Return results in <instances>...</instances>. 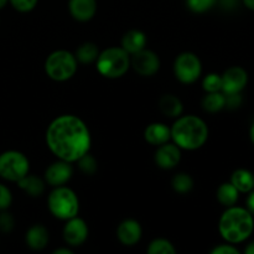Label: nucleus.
I'll return each mask as SVG.
<instances>
[{
  "instance_id": "nucleus-24",
  "label": "nucleus",
  "mask_w": 254,
  "mask_h": 254,
  "mask_svg": "<svg viewBox=\"0 0 254 254\" xmlns=\"http://www.w3.org/2000/svg\"><path fill=\"white\" fill-rule=\"evenodd\" d=\"M99 52L101 51H99L98 46L96 44H93V42H84V44L79 45L74 56H76L77 61L81 62V64H89L96 61Z\"/></svg>"
},
{
  "instance_id": "nucleus-14",
  "label": "nucleus",
  "mask_w": 254,
  "mask_h": 254,
  "mask_svg": "<svg viewBox=\"0 0 254 254\" xmlns=\"http://www.w3.org/2000/svg\"><path fill=\"white\" fill-rule=\"evenodd\" d=\"M141 236H143V228L140 223L133 218L122 221L117 228V237L119 242L127 247H133L136 243H139Z\"/></svg>"
},
{
  "instance_id": "nucleus-22",
  "label": "nucleus",
  "mask_w": 254,
  "mask_h": 254,
  "mask_svg": "<svg viewBox=\"0 0 254 254\" xmlns=\"http://www.w3.org/2000/svg\"><path fill=\"white\" fill-rule=\"evenodd\" d=\"M216 197H217L218 202L225 207H231L237 203L238 197H240V191L232 185V183H225L220 185L216 192Z\"/></svg>"
},
{
  "instance_id": "nucleus-3",
  "label": "nucleus",
  "mask_w": 254,
  "mask_h": 254,
  "mask_svg": "<svg viewBox=\"0 0 254 254\" xmlns=\"http://www.w3.org/2000/svg\"><path fill=\"white\" fill-rule=\"evenodd\" d=\"M254 230V217L243 207L231 206L222 213L218 222L221 237L231 245H237L247 241Z\"/></svg>"
},
{
  "instance_id": "nucleus-28",
  "label": "nucleus",
  "mask_w": 254,
  "mask_h": 254,
  "mask_svg": "<svg viewBox=\"0 0 254 254\" xmlns=\"http://www.w3.org/2000/svg\"><path fill=\"white\" fill-rule=\"evenodd\" d=\"M76 163L78 164L79 170H81L83 174H86V175H93V174L97 171V169H98L97 160L89 153L84 154L83 156H81Z\"/></svg>"
},
{
  "instance_id": "nucleus-32",
  "label": "nucleus",
  "mask_w": 254,
  "mask_h": 254,
  "mask_svg": "<svg viewBox=\"0 0 254 254\" xmlns=\"http://www.w3.org/2000/svg\"><path fill=\"white\" fill-rule=\"evenodd\" d=\"M15 221L14 217H12L10 213L7 212H2L0 215V231L4 233H9L11 232L12 228H14Z\"/></svg>"
},
{
  "instance_id": "nucleus-27",
  "label": "nucleus",
  "mask_w": 254,
  "mask_h": 254,
  "mask_svg": "<svg viewBox=\"0 0 254 254\" xmlns=\"http://www.w3.org/2000/svg\"><path fill=\"white\" fill-rule=\"evenodd\" d=\"M202 88L206 93L222 92V77L218 73H208L202 79Z\"/></svg>"
},
{
  "instance_id": "nucleus-33",
  "label": "nucleus",
  "mask_w": 254,
  "mask_h": 254,
  "mask_svg": "<svg viewBox=\"0 0 254 254\" xmlns=\"http://www.w3.org/2000/svg\"><path fill=\"white\" fill-rule=\"evenodd\" d=\"M226 97V107L228 109H236L241 106L242 103V97L241 93H233V94H225Z\"/></svg>"
},
{
  "instance_id": "nucleus-21",
  "label": "nucleus",
  "mask_w": 254,
  "mask_h": 254,
  "mask_svg": "<svg viewBox=\"0 0 254 254\" xmlns=\"http://www.w3.org/2000/svg\"><path fill=\"white\" fill-rule=\"evenodd\" d=\"M231 183L240 192L248 193L254 189V175L250 170L238 169L231 175Z\"/></svg>"
},
{
  "instance_id": "nucleus-29",
  "label": "nucleus",
  "mask_w": 254,
  "mask_h": 254,
  "mask_svg": "<svg viewBox=\"0 0 254 254\" xmlns=\"http://www.w3.org/2000/svg\"><path fill=\"white\" fill-rule=\"evenodd\" d=\"M217 0H186V5L191 11L196 14H202L215 6Z\"/></svg>"
},
{
  "instance_id": "nucleus-38",
  "label": "nucleus",
  "mask_w": 254,
  "mask_h": 254,
  "mask_svg": "<svg viewBox=\"0 0 254 254\" xmlns=\"http://www.w3.org/2000/svg\"><path fill=\"white\" fill-rule=\"evenodd\" d=\"M245 253L246 254H254V242H251L250 245H248L247 247H246Z\"/></svg>"
},
{
  "instance_id": "nucleus-19",
  "label": "nucleus",
  "mask_w": 254,
  "mask_h": 254,
  "mask_svg": "<svg viewBox=\"0 0 254 254\" xmlns=\"http://www.w3.org/2000/svg\"><path fill=\"white\" fill-rule=\"evenodd\" d=\"M159 109L164 116L169 118H178L183 114L184 106L183 102L175 94H164L159 99Z\"/></svg>"
},
{
  "instance_id": "nucleus-10",
  "label": "nucleus",
  "mask_w": 254,
  "mask_h": 254,
  "mask_svg": "<svg viewBox=\"0 0 254 254\" xmlns=\"http://www.w3.org/2000/svg\"><path fill=\"white\" fill-rule=\"evenodd\" d=\"M88 226L83 218H79L78 216L69 218L66 221V225L62 230L64 241L69 247H79L83 245L88 238Z\"/></svg>"
},
{
  "instance_id": "nucleus-20",
  "label": "nucleus",
  "mask_w": 254,
  "mask_h": 254,
  "mask_svg": "<svg viewBox=\"0 0 254 254\" xmlns=\"http://www.w3.org/2000/svg\"><path fill=\"white\" fill-rule=\"evenodd\" d=\"M17 185L31 197H40L45 192V181L36 175L27 174L17 181Z\"/></svg>"
},
{
  "instance_id": "nucleus-1",
  "label": "nucleus",
  "mask_w": 254,
  "mask_h": 254,
  "mask_svg": "<svg viewBox=\"0 0 254 254\" xmlns=\"http://www.w3.org/2000/svg\"><path fill=\"white\" fill-rule=\"evenodd\" d=\"M46 144L56 158L76 163L81 156L89 153L91 131L79 117L64 114L55 118L47 127Z\"/></svg>"
},
{
  "instance_id": "nucleus-11",
  "label": "nucleus",
  "mask_w": 254,
  "mask_h": 254,
  "mask_svg": "<svg viewBox=\"0 0 254 254\" xmlns=\"http://www.w3.org/2000/svg\"><path fill=\"white\" fill-rule=\"evenodd\" d=\"M222 92L225 94L241 93L248 83V74L245 68L238 66L230 67L223 72Z\"/></svg>"
},
{
  "instance_id": "nucleus-35",
  "label": "nucleus",
  "mask_w": 254,
  "mask_h": 254,
  "mask_svg": "<svg viewBox=\"0 0 254 254\" xmlns=\"http://www.w3.org/2000/svg\"><path fill=\"white\" fill-rule=\"evenodd\" d=\"M247 210L250 211L251 213L253 215L254 217V191L252 190L250 192V195H248V198H247Z\"/></svg>"
},
{
  "instance_id": "nucleus-17",
  "label": "nucleus",
  "mask_w": 254,
  "mask_h": 254,
  "mask_svg": "<svg viewBox=\"0 0 254 254\" xmlns=\"http://www.w3.org/2000/svg\"><path fill=\"white\" fill-rule=\"evenodd\" d=\"M25 241H26L27 247L31 248L32 251H42L49 245V231L42 225L31 226L27 230L26 236H25Z\"/></svg>"
},
{
  "instance_id": "nucleus-36",
  "label": "nucleus",
  "mask_w": 254,
  "mask_h": 254,
  "mask_svg": "<svg viewBox=\"0 0 254 254\" xmlns=\"http://www.w3.org/2000/svg\"><path fill=\"white\" fill-rule=\"evenodd\" d=\"M54 254H73V252L69 248H57L54 251Z\"/></svg>"
},
{
  "instance_id": "nucleus-26",
  "label": "nucleus",
  "mask_w": 254,
  "mask_h": 254,
  "mask_svg": "<svg viewBox=\"0 0 254 254\" xmlns=\"http://www.w3.org/2000/svg\"><path fill=\"white\" fill-rule=\"evenodd\" d=\"M146 252L149 254H175L176 250L170 241L165 238H156L149 243Z\"/></svg>"
},
{
  "instance_id": "nucleus-30",
  "label": "nucleus",
  "mask_w": 254,
  "mask_h": 254,
  "mask_svg": "<svg viewBox=\"0 0 254 254\" xmlns=\"http://www.w3.org/2000/svg\"><path fill=\"white\" fill-rule=\"evenodd\" d=\"M15 10L20 12H29L36 7L39 0H9Z\"/></svg>"
},
{
  "instance_id": "nucleus-40",
  "label": "nucleus",
  "mask_w": 254,
  "mask_h": 254,
  "mask_svg": "<svg viewBox=\"0 0 254 254\" xmlns=\"http://www.w3.org/2000/svg\"><path fill=\"white\" fill-rule=\"evenodd\" d=\"M7 1H9V0H0V9H2V7L7 4Z\"/></svg>"
},
{
  "instance_id": "nucleus-34",
  "label": "nucleus",
  "mask_w": 254,
  "mask_h": 254,
  "mask_svg": "<svg viewBox=\"0 0 254 254\" xmlns=\"http://www.w3.org/2000/svg\"><path fill=\"white\" fill-rule=\"evenodd\" d=\"M238 253H240V251H238L236 247H233L231 243H228V245H220L211 251V254H238Z\"/></svg>"
},
{
  "instance_id": "nucleus-15",
  "label": "nucleus",
  "mask_w": 254,
  "mask_h": 254,
  "mask_svg": "<svg viewBox=\"0 0 254 254\" xmlns=\"http://www.w3.org/2000/svg\"><path fill=\"white\" fill-rule=\"evenodd\" d=\"M68 10L77 21H89L97 12V0H68Z\"/></svg>"
},
{
  "instance_id": "nucleus-6",
  "label": "nucleus",
  "mask_w": 254,
  "mask_h": 254,
  "mask_svg": "<svg viewBox=\"0 0 254 254\" xmlns=\"http://www.w3.org/2000/svg\"><path fill=\"white\" fill-rule=\"evenodd\" d=\"M76 56L66 50L51 52L45 61V71L51 79L56 82L68 81L77 72Z\"/></svg>"
},
{
  "instance_id": "nucleus-5",
  "label": "nucleus",
  "mask_w": 254,
  "mask_h": 254,
  "mask_svg": "<svg viewBox=\"0 0 254 254\" xmlns=\"http://www.w3.org/2000/svg\"><path fill=\"white\" fill-rule=\"evenodd\" d=\"M47 207L54 217L67 221L79 212V200L76 192L66 186H57L47 198Z\"/></svg>"
},
{
  "instance_id": "nucleus-39",
  "label": "nucleus",
  "mask_w": 254,
  "mask_h": 254,
  "mask_svg": "<svg viewBox=\"0 0 254 254\" xmlns=\"http://www.w3.org/2000/svg\"><path fill=\"white\" fill-rule=\"evenodd\" d=\"M250 136H251V140H252V143L254 144V123L252 124V127H251V131H250Z\"/></svg>"
},
{
  "instance_id": "nucleus-23",
  "label": "nucleus",
  "mask_w": 254,
  "mask_h": 254,
  "mask_svg": "<svg viewBox=\"0 0 254 254\" xmlns=\"http://www.w3.org/2000/svg\"><path fill=\"white\" fill-rule=\"evenodd\" d=\"M226 107V97L223 92L207 93L202 99V108L208 113H217Z\"/></svg>"
},
{
  "instance_id": "nucleus-37",
  "label": "nucleus",
  "mask_w": 254,
  "mask_h": 254,
  "mask_svg": "<svg viewBox=\"0 0 254 254\" xmlns=\"http://www.w3.org/2000/svg\"><path fill=\"white\" fill-rule=\"evenodd\" d=\"M243 4H245V6L247 9L253 10L254 11V0H243Z\"/></svg>"
},
{
  "instance_id": "nucleus-16",
  "label": "nucleus",
  "mask_w": 254,
  "mask_h": 254,
  "mask_svg": "<svg viewBox=\"0 0 254 254\" xmlns=\"http://www.w3.org/2000/svg\"><path fill=\"white\" fill-rule=\"evenodd\" d=\"M144 139L150 145L159 146L161 144L168 143L171 139V129L164 123H151L144 130Z\"/></svg>"
},
{
  "instance_id": "nucleus-4",
  "label": "nucleus",
  "mask_w": 254,
  "mask_h": 254,
  "mask_svg": "<svg viewBox=\"0 0 254 254\" xmlns=\"http://www.w3.org/2000/svg\"><path fill=\"white\" fill-rule=\"evenodd\" d=\"M97 69L106 78H121L130 68V55L122 47H108L99 52Z\"/></svg>"
},
{
  "instance_id": "nucleus-9",
  "label": "nucleus",
  "mask_w": 254,
  "mask_h": 254,
  "mask_svg": "<svg viewBox=\"0 0 254 254\" xmlns=\"http://www.w3.org/2000/svg\"><path fill=\"white\" fill-rule=\"evenodd\" d=\"M130 67L143 77H151L160 69V59L158 54L148 49H143L130 55Z\"/></svg>"
},
{
  "instance_id": "nucleus-13",
  "label": "nucleus",
  "mask_w": 254,
  "mask_h": 254,
  "mask_svg": "<svg viewBox=\"0 0 254 254\" xmlns=\"http://www.w3.org/2000/svg\"><path fill=\"white\" fill-rule=\"evenodd\" d=\"M155 164L164 170L176 168L181 160V149L175 143H165L158 146L155 151Z\"/></svg>"
},
{
  "instance_id": "nucleus-8",
  "label": "nucleus",
  "mask_w": 254,
  "mask_h": 254,
  "mask_svg": "<svg viewBox=\"0 0 254 254\" xmlns=\"http://www.w3.org/2000/svg\"><path fill=\"white\" fill-rule=\"evenodd\" d=\"M202 73V64L193 52H183L174 62V74L184 84H191L197 81Z\"/></svg>"
},
{
  "instance_id": "nucleus-2",
  "label": "nucleus",
  "mask_w": 254,
  "mask_h": 254,
  "mask_svg": "<svg viewBox=\"0 0 254 254\" xmlns=\"http://www.w3.org/2000/svg\"><path fill=\"white\" fill-rule=\"evenodd\" d=\"M171 139L183 150H197L208 139V127L200 117L180 116L171 127Z\"/></svg>"
},
{
  "instance_id": "nucleus-7",
  "label": "nucleus",
  "mask_w": 254,
  "mask_h": 254,
  "mask_svg": "<svg viewBox=\"0 0 254 254\" xmlns=\"http://www.w3.org/2000/svg\"><path fill=\"white\" fill-rule=\"evenodd\" d=\"M30 161L22 153L7 150L0 154V176L7 181L17 183L29 174Z\"/></svg>"
},
{
  "instance_id": "nucleus-12",
  "label": "nucleus",
  "mask_w": 254,
  "mask_h": 254,
  "mask_svg": "<svg viewBox=\"0 0 254 254\" xmlns=\"http://www.w3.org/2000/svg\"><path fill=\"white\" fill-rule=\"evenodd\" d=\"M73 175V168L71 163L59 159V161L52 163L45 171V180L52 188L64 186L71 180Z\"/></svg>"
},
{
  "instance_id": "nucleus-31",
  "label": "nucleus",
  "mask_w": 254,
  "mask_h": 254,
  "mask_svg": "<svg viewBox=\"0 0 254 254\" xmlns=\"http://www.w3.org/2000/svg\"><path fill=\"white\" fill-rule=\"evenodd\" d=\"M12 202V196L10 192L9 189L6 186L1 185L0 184V211L6 210L7 207H10Z\"/></svg>"
},
{
  "instance_id": "nucleus-25",
  "label": "nucleus",
  "mask_w": 254,
  "mask_h": 254,
  "mask_svg": "<svg viewBox=\"0 0 254 254\" xmlns=\"http://www.w3.org/2000/svg\"><path fill=\"white\" fill-rule=\"evenodd\" d=\"M171 188L178 193H189L193 189V180L189 174L179 173L171 179Z\"/></svg>"
},
{
  "instance_id": "nucleus-18",
  "label": "nucleus",
  "mask_w": 254,
  "mask_h": 254,
  "mask_svg": "<svg viewBox=\"0 0 254 254\" xmlns=\"http://www.w3.org/2000/svg\"><path fill=\"white\" fill-rule=\"evenodd\" d=\"M146 44H148V39L146 35L140 30H129L122 37V49L126 50L129 55H134L136 52L141 51L145 49Z\"/></svg>"
}]
</instances>
